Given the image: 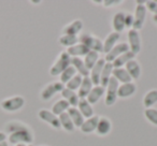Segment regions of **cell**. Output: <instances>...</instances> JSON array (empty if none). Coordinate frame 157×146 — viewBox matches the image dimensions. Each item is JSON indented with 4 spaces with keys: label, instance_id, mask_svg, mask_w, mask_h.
Instances as JSON below:
<instances>
[{
    "label": "cell",
    "instance_id": "1",
    "mask_svg": "<svg viewBox=\"0 0 157 146\" xmlns=\"http://www.w3.org/2000/svg\"><path fill=\"white\" fill-rule=\"evenodd\" d=\"M7 141L9 144H12L14 146L18 145V144L29 145V144H33V141H35V135H33L31 128L29 127V128L24 129V130L15 131V132L8 134Z\"/></svg>",
    "mask_w": 157,
    "mask_h": 146
},
{
    "label": "cell",
    "instance_id": "2",
    "mask_svg": "<svg viewBox=\"0 0 157 146\" xmlns=\"http://www.w3.org/2000/svg\"><path fill=\"white\" fill-rule=\"evenodd\" d=\"M25 98L22 96H11L0 101V107L7 113H15L25 107Z\"/></svg>",
    "mask_w": 157,
    "mask_h": 146
},
{
    "label": "cell",
    "instance_id": "3",
    "mask_svg": "<svg viewBox=\"0 0 157 146\" xmlns=\"http://www.w3.org/2000/svg\"><path fill=\"white\" fill-rule=\"evenodd\" d=\"M69 66H71V57L68 55L67 52H61L59 54L57 60L53 63L50 69V74L52 77L60 75Z\"/></svg>",
    "mask_w": 157,
    "mask_h": 146
},
{
    "label": "cell",
    "instance_id": "4",
    "mask_svg": "<svg viewBox=\"0 0 157 146\" xmlns=\"http://www.w3.org/2000/svg\"><path fill=\"white\" fill-rule=\"evenodd\" d=\"M80 43L84 44L90 51H95L97 53H103V43L98 37L92 33H82L78 37Z\"/></svg>",
    "mask_w": 157,
    "mask_h": 146
},
{
    "label": "cell",
    "instance_id": "5",
    "mask_svg": "<svg viewBox=\"0 0 157 146\" xmlns=\"http://www.w3.org/2000/svg\"><path fill=\"white\" fill-rule=\"evenodd\" d=\"M120 83L115 80V77H112L110 79L108 86L105 88V104L107 107H112L115 104V102L117 101V89Z\"/></svg>",
    "mask_w": 157,
    "mask_h": 146
},
{
    "label": "cell",
    "instance_id": "6",
    "mask_svg": "<svg viewBox=\"0 0 157 146\" xmlns=\"http://www.w3.org/2000/svg\"><path fill=\"white\" fill-rule=\"evenodd\" d=\"M65 88V85L60 82H52L48 85H46L40 92V98L43 101H48L52 99L58 92H61V90Z\"/></svg>",
    "mask_w": 157,
    "mask_h": 146
},
{
    "label": "cell",
    "instance_id": "7",
    "mask_svg": "<svg viewBox=\"0 0 157 146\" xmlns=\"http://www.w3.org/2000/svg\"><path fill=\"white\" fill-rule=\"evenodd\" d=\"M146 13H147V10H146L144 5H138L136 7V11L135 14H133L132 29L139 31L143 28L144 22H145V18H146Z\"/></svg>",
    "mask_w": 157,
    "mask_h": 146
},
{
    "label": "cell",
    "instance_id": "8",
    "mask_svg": "<svg viewBox=\"0 0 157 146\" xmlns=\"http://www.w3.org/2000/svg\"><path fill=\"white\" fill-rule=\"evenodd\" d=\"M128 45H129V51L131 53H133L135 55H138L141 52L142 43H141V37H140L139 31L135 30V29H129Z\"/></svg>",
    "mask_w": 157,
    "mask_h": 146
},
{
    "label": "cell",
    "instance_id": "9",
    "mask_svg": "<svg viewBox=\"0 0 157 146\" xmlns=\"http://www.w3.org/2000/svg\"><path fill=\"white\" fill-rule=\"evenodd\" d=\"M38 116L41 120H43L44 122L48 124L51 127H53L54 129H60V122H59L58 116H56L55 114L52 113V111H48L45 109H41L38 112Z\"/></svg>",
    "mask_w": 157,
    "mask_h": 146
},
{
    "label": "cell",
    "instance_id": "10",
    "mask_svg": "<svg viewBox=\"0 0 157 146\" xmlns=\"http://www.w3.org/2000/svg\"><path fill=\"white\" fill-rule=\"evenodd\" d=\"M129 51V45L126 42H122V43H118L110 51L108 54H105V62H113L117 57H120L121 55H123L124 53L128 52Z\"/></svg>",
    "mask_w": 157,
    "mask_h": 146
},
{
    "label": "cell",
    "instance_id": "11",
    "mask_svg": "<svg viewBox=\"0 0 157 146\" xmlns=\"http://www.w3.org/2000/svg\"><path fill=\"white\" fill-rule=\"evenodd\" d=\"M105 65V58H100L98 60V62L94 66L92 70L90 71V77L92 80L94 86H98L100 85V77H101V72L102 69Z\"/></svg>",
    "mask_w": 157,
    "mask_h": 146
},
{
    "label": "cell",
    "instance_id": "12",
    "mask_svg": "<svg viewBox=\"0 0 157 146\" xmlns=\"http://www.w3.org/2000/svg\"><path fill=\"white\" fill-rule=\"evenodd\" d=\"M137 92V85L135 83H126L121 84L117 89V98L126 99L129 97L133 96Z\"/></svg>",
    "mask_w": 157,
    "mask_h": 146
},
{
    "label": "cell",
    "instance_id": "13",
    "mask_svg": "<svg viewBox=\"0 0 157 146\" xmlns=\"http://www.w3.org/2000/svg\"><path fill=\"white\" fill-rule=\"evenodd\" d=\"M99 118H100V116L94 115L93 117L87 118V119L84 120V122L82 124L81 128H80L82 132L85 133V134H90V133L95 132L96 129H97V125H98Z\"/></svg>",
    "mask_w": 157,
    "mask_h": 146
},
{
    "label": "cell",
    "instance_id": "14",
    "mask_svg": "<svg viewBox=\"0 0 157 146\" xmlns=\"http://www.w3.org/2000/svg\"><path fill=\"white\" fill-rule=\"evenodd\" d=\"M90 48L86 47L84 44L82 43H78L75 44V45L71 46V47H68L67 51L66 52L68 53V55H69L71 58H73V57H85L86 55L88 54V52H90Z\"/></svg>",
    "mask_w": 157,
    "mask_h": 146
},
{
    "label": "cell",
    "instance_id": "15",
    "mask_svg": "<svg viewBox=\"0 0 157 146\" xmlns=\"http://www.w3.org/2000/svg\"><path fill=\"white\" fill-rule=\"evenodd\" d=\"M105 94V88L102 87L101 85L94 86L93 89L90 90V92L88 94V96L86 97V100L90 102V104L94 105L102 98V96Z\"/></svg>",
    "mask_w": 157,
    "mask_h": 146
},
{
    "label": "cell",
    "instance_id": "16",
    "mask_svg": "<svg viewBox=\"0 0 157 146\" xmlns=\"http://www.w3.org/2000/svg\"><path fill=\"white\" fill-rule=\"evenodd\" d=\"M125 14L126 12L118 11L112 18V28L115 32L121 33L125 29Z\"/></svg>",
    "mask_w": 157,
    "mask_h": 146
},
{
    "label": "cell",
    "instance_id": "17",
    "mask_svg": "<svg viewBox=\"0 0 157 146\" xmlns=\"http://www.w3.org/2000/svg\"><path fill=\"white\" fill-rule=\"evenodd\" d=\"M112 130V122L108 117H100L99 118L98 125H97L96 132L100 137L108 135Z\"/></svg>",
    "mask_w": 157,
    "mask_h": 146
},
{
    "label": "cell",
    "instance_id": "18",
    "mask_svg": "<svg viewBox=\"0 0 157 146\" xmlns=\"http://www.w3.org/2000/svg\"><path fill=\"white\" fill-rule=\"evenodd\" d=\"M83 29V22L81 20H74L70 24H68L66 27H63V35L70 36H78Z\"/></svg>",
    "mask_w": 157,
    "mask_h": 146
},
{
    "label": "cell",
    "instance_id": "19",
    "mask_svg": "<svg viewBox=\"0 0 157 146\" xmlns=\"http://www.w3.org/2000/svg\"><path fill=\"white\" fill-rule=\"evenodd\" d=\"M60 95L63 96V100H66L70 104L71 107H76L78 104V101H80V97H78V92H73V90H70L68 88H63L61 90Z\"/></svg>",
    "mask_w": 157,
    "mask_h": 146
},
{
    "label": "cell",
    "instance_id": "20",
    "mask_svg": "<svg viewBox=\"0 0 157 146\" xmlns=\"http://www.w3.org/2000/svg\"><path fill=\"white\" fill-rule=\"evenodd\" d=\"M124 68L126 69V71L128 72V74L130 75L132 80H138L141 77V66H140L139 61L136 60V59L130 60Z\"/></svg>",
    "mask_w": 157,
    "mask_h": 146
},
{
    "label": "cell",
    "instance_id": "21",
    "mask_svg": "<svg viewBox=\"0 0 157 146\" xmlns=\"http://www.w3.org/2000/svg\"><path fill=\"white\" fill-rule=\"evenodd\" d=\"M29 128V126L27 124L20 120H10V122H6L5 124V131L3 132L6 134H10V133H13L15 131H20V130H24V129Z\"/></svg>",
    "mask_w": 157,
    "mask_h": 146
},
{
    "label": "cell",
    "instance_id": "22",
    "mask_svg": "<svg viewBox=\"0 0 157 146\" xmlns=\"http://www.w3.org/2000/svg\"><path fill=\"white\" fill-rule=\"evenodd\" d=\"M120 37H121V33H117V32H115V31H113V32L109 33V35L107 36L105 41L102 42L103 43V53H105V54H108V53L116 45L117 41L120 40Z\"/></svg>",
    "mask_w": 157,
    "mask_h": 146
},
{
    "label": "cell",
    "instance_id": "23",
    "mask_svg": "<svg viewBox=\"0 0 157 146\" xmlns=\"http://www.w3.org/2000/svg\"><path fill=\"white\" fill-rule=\"evenodd\" d=\"M71 66L75 69L78 74L82 75L83 77H90V70L86 68L83 59L78 58V57H73L71 58Z\"/></svg>",
    "mask_w": 157,
    "mask_h": 146
},
{
    "label": "cell",
    "instance_id": "24",
    "mask_svg": "<svg viewBox=\"0 0 157 146\" xmlns=\"http://www.w3.org/2000/svg\"><path fill=\"white\" fill-rule=\"evenodd\" d=\"M93 87H94V84H93L90 77H83L82 84L78 90V97H80V99H86V97L88 96L90 90L93 89Z\"/></svg>",
    "mask_w": 157,
    "mask_h": 146
},
{
    "label": "cell",
    "instance_id": "25",
    "mask_svg": "<svg viewBox=\"0 0 157 146\" xmlns=\"http://www.w3.org/2000/svg\"><path fill=\"white\" fill-rule=\"evenodd\" d=\"M78 110L81 112V114L83 115V117L85 119L87 118H90L94 116V109H93V105L90 104L86 99H80L78 101Z\"/></svg>",
    "mask_w": 157,
    "mask_h": 146
},
{
    "label": "cell",
    "instance_id": "26",
    "mask_svg": "<svg viewBox=\"0 0 157 146\" xmlns=\"http://www.w3.org/2000/svg\"><path fill=\"white\" fill-rule=\"evenodd\" d=\"M112 77H115V80L118 83L126 84V83H131L132 79L128 74V72L126 71L125 68H117V69H113L112 72Z\"/></svg>",
    "mask_w": 157,
    "mask_h": 146
},
{
    "label": "cell",
    "instance_id": "27",
    "mask_svg": "<svg viewBox=\"0 0 157 146\" xmlns=\"http://www.w3.org/2000/svg\"><path fill=\"white\" fill-rule=\"evenodd\" d=\"M67 113H68V115L70 116V118H71L74 127H75V128H81L82 124L84 122L85 118L83 117V115L81 114V112L78 110V107H70L69 109H68Z\"/></svg>",
    "mask_w": 157,
    "mask_h": 146
},
{
    "label": "cell",
    "instance_id": "28",
    "mask_svg": "<svg viewBox=\"0 0 157 146\" xmlns=\"http://www.w3.org/2000/svg\"><path fill=\"white\" fill-rule=\"evenodd\" d=\"M135 57H136V55L133 54V53H131L130 51L124 53V54L121 55L120 57H117V58H116L115 60L112 62L113 69H117V68H124L125 66L129 62V61L132 60V59H135Z\"/></svg>",
    "mask_w": 157,
    "mask_h": 146
},
{
    "label": "cell",
    "instance_id": "29",
    "mask_svg": "<svg viewBox=\"0 0 157 146\" xmlns=\"http://www.w3.org/2000/svg\"><path fill=\"white\" fill-rule=\"evenodd\" d=\"M112 72H113V66L111 62H105V67L101 72V77H100V85L102 87H107L108 83H109L110 79L112 77Z\"/></svg>",
    "mask_w": 157,
    "mask_h": 146
},
{
    "label": "cell",
    "instance_id": "30",
    "mask_svg": "<svg viewBox=\"0 0 157 146\" xmlns=\"http://www.w3.org/2000/svg\"><path fill=\"white\" fill-rule=\"evenodd\" d=\"M157 103V89H151L143 98V105L145 109H151Z\"/></svg>",
    "mask_w": 157,
    "mask_h": 146
},
{
    "label": "cell",
    "instance_id": "31",
    "mask_svg": "<svg viewBox=\"0 0 157 146\" xmlns=\"http://www.w3.org/2000/svg\"><path fill=\"white\" fill-rule=\"evenodd\" d=\"M58 118H59V122H60V127L63 128V130L68 131V132H73L75 127H74L73 122H72L71 118L68 115L67 112L63 113L61 115H59Z\"/></svg>",
    "mask_w": 157,
    "mask_h": 146
},
{
    "label": "cell",
    "instance_id": "32",
    "mask_svg": "<svg viewBox=\"0 0 157 146\" xmlns=\"http://www.w3.org/2000/svg\"><path fill=\"white\" fill-rule=\"evenodd\" d=\"M99 59H100L99 53L95 52V51H90V52H88V54L84 57L83 61H84V63H85L86 68H87V69L90 71V70L94 68V66L98 62Z\"/></svg>",
    "mask_w": 157,
    "mask_h": 146
},
{
    "label": "cell",
    "instance_id": "33",
    "mask_svg": "<svg viewBox=\"0 0 157 146\" xmlns=\"http://www.w3.org/2000/svg\"><path fill=\"white\" fill-rule=\"evenodd\" d=\"M69 107H70L69 103H68L66 100H63V99H61V100L57 101V102L52 107V113L55 114L56 116H59L63 113H66Z\"/></svg>",
    "mask_w": 157,
    "mask_h": 146
},
{
    "label": "cell",
    "instance_id": "34",
    "mask_svg": "<svg viewBox=\"0 0 157 146\" xmlns=\"http://www.w3.org/2000/svg\"><path fill=\"white\" fill-rule=\"evenodd\" d=\"M59 43L66 47H71L75 44L80 43L78 41V36H70V35H63L59 37Z\"/></svg>",
    "mask_w": 157,
    "mask_h": 146
},
{
    "label": "cell",
    "instance_id": "35",
    "mask_svg": "<svg viewBox=\"0 0 157 146\" xmlns=\"http://www.w3.org/2000/svg\"><path fill=\"white\" fill-rule=\"evenodd\" d=\"M78 73H76L75 69H74L72 66H69V67L67 68V69L65 70V71L61 73L60 75H59V77H60V80H59V82L60 83H63V85H66V84L68 83V82L70 81V80L72 79V77H74V75H76Z\"/></svg>",
    "mask_w": 157,
    "mask_h": 146
},
{
    "label": "cell",
    "instance_id": "36",
    "mask_svg": "<svg viewBox=\"0 0 157 146\" xmlns=\"http://www.w3.org/2000/svg\"><path fill=\"white\" fill-rule=\"evenodd\" d=\"M82 81H83V77L80 74H76V75H74V77H72L65 86H66V88H68V89L76 92V90H78L80 86H81Z\"/></svg>",
    "mask_w": 157,
    "mask_h": 146
},
{
    "label": "cell",
    "instance_id": "37",
    "mask_svg": "<svg viewBox=\"0 0 157 146\" xmlns=\"http://www.w3.org/2000/svg\"><path fill=\"white\" fill-rule=\"evenodd\" d=\"M144 116L145 118L154 126H157V109H145L144 111Z\"/></svg>",
    "mask_w": 157,
    "mask_h": 146
},
{
    "label": "cell",
    "instance_id": "38",
    "mask_svg": "<svg viewBox=\"0 0 157 146\" xmlns=\"http://www.w3.org/2000/svg\"><path fill=\"white\" fill-rule=\"evenodd\" d=\"M144 6H145L146 10L154 13V15H157V1H155V0H147Z\"/></svg>",
    "mask_w": 157,
    "mask_h": 146
},
{
    "label": "cell",
    "instance_id": "39",
    "mask_svg": "<svg viewBox=\"0 0 157 146\" xmlns=\"http://www.w3.org/2000/svg\"><path fill=\"white\" fill-rule=\"evenodd\" d=\"M132 25H133V15L131 13H127L125 14V28L128 29H132Z\"/></svg>",
    "mask_w": 157,
    "mask_h": 146
},
{
    "label": "cell",
    "instance_id": "40",
    "mask_svg": "<svg viewBox=\"0 0 157 146\" xmlns=\"http://www.w3.org/2000/svg\"><path fill=\"white\" fill-rule=\"evenodd\" d=\"M120 3H122V0H105V1H102V5L105 8L114 7V6H117Z\"/></svg>",
    "mask_w": 157,
    "mask_h": 146
},
{
    "label": "cell",
    "instance_id": "41",
    "mask_svg": "<svg viewBox=\"0 0 157 146\" xmlns=\"http://www.w3.org/2000/svg\"><path fill=\"white\" fill-rule=\"evenodd\" d=\"M7 137H8V135L6 134L3 131H0V144L2 143V142L7 141Z\"/></svg>",
    "mask_w": 157,
    "mask_h": 146
},
{
    "label": "cell",
    "instance_id": "42",
    "mask_svg": "<svg viewBox=\"0 0 157 146\" xmlns=\"http://www.w3.org/2000/svg\"><path fill=\"white\" fill-rule=\"evenodd\" d=\"M0 146H10V144L8 143V141H5V142H2V143L0 144Z\"/></svg>",
    "mask_w": 157,
    "mask_h": 146
},
{
    "label": "cell",
    "instance_id": "43",
    "mask_svg": "<svg viewBox=\"0 0 157 146\" xmlns=\"http://www.w3.org/2000/svg\"><path fill=\"white\" fill-rule=\"evenodd\" d=\"M153 21H154L155 24L157 25V15H154V16H153Z\"/></svg>",
    "mask_w": 157,
    "mask_h": 146
},
{
    "label": "cell",
    "instance_id": "44",
    "mask_svg": "<svg viewBox=\"0 0 157 146\" xmlns=\"http://www.w3.org/2000/svg\"><path fill=\"white\" fill-rule=\"evenodd\" d=\"M15 146H28V145H26V144H18V145H15Z\"/></svg>",
    "mask_w": 157,
    "mask_h": 146
},
{
    "label": "cell",
    "instance_id": "45",
    "mask_svg": "<svg viewBox=\"0 0 157 146\" xmlns=\"http://www.w3.org/2000/svg\"><path fill=\"white\" fill-rule=\"evenodd\" d=\"M28 146H33V144H29V145Z\"/></svg>",
    "mask_w": 157,
    "mask_h": 146
},
{
    "label": "cell",
    "instance_id": "46",
    "mask_svg": "<svg viewBox=\"0 0 157 146\" xmlns=\"http://www.w3.org/2000/svg\"><path fill=\"white\" fill-rule=\"evenodd\" d=\"M40 146H46V145H40Z\"/></svg>",
    "mask_w": 157,
    "mask_h": 146
}]
</instances>
